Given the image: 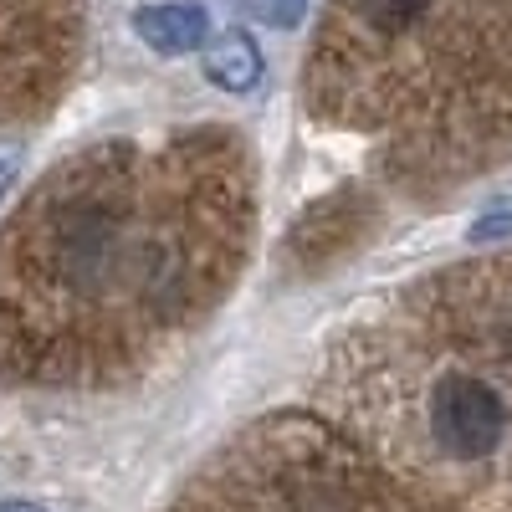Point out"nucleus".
I'll return each mask as SVG.
<instances>
[{
    "instance_id": "nucleus-6",
    "label": "nucleus",
    "mask_w": 512,
    "mask_h": 512,
    "mask_svg": "<svg viewBox=\"0 0 512 512\" xmlns=\"http://www.w3.org/2000/svg\"><path fill=\"white\" fill-rule=\"evenodd\" d=\"M472 241H497V236H512V205H497L487 210L482 221H472V231H466Z\"/></svg>"
},
{
    "instance_id": "nucleus-2",
    "label": "nucleus",
    "mask_w": 512,
    "mask_h": 512,
    "mask_svg": "<svg viewBox=\"0 0 512 512\" xmlns=\"http://www.w3.org/2000/svg\"><path fill=\"white\" fill-rule=\"evenodd\" d=\"M134 31L149 41L154 52L180 57V52H200L210 41V11L195 0H159V6L134 11Z\"/></svg>"
},
{
    "instance_id": "nucleus-3",
    "label": "nucleus",
    "mask_w": 512,
    "mask_h": 512,
    "mask_svg": "<svg viewBox=\"0 0 512 512\" xmlns=\"http://www.w3.org/2000/svg\"><path fill=\"white\" fill-rule=\"evenodd\" d=\"M205 77L216 82L221 93H256V82L267 77V62H262V47L246 36V31H226V36H210L205 41Z\"/></svg>"
},
{
    "instance_id": "nucleus-4",
    "label": "nucleus",
    "mask_w": 512,
    "mask_h": 512,
    "mask_svg": "<svg viewBox=\"0 0 512 512\" xmlns=\"http://www.w3.org/2000/svg\"><path fill=\"white\" fill-rule=\"evenodd\" d=\"M354 6L379 31H405V26H415L425 11H431V0H354Z\"/></svg>"
},
{
    "instance_id": "nucleus-7",
    "label": "nucleus",
    "mask_w": 512,
    "mask_h": 512,
    "mask_svg": "<svg viewBox=\"0 0 512 512\" xmlns=\"http://www.w3.org/2000/svg\"><path fill=\"white\" fill-rule=\"evenodd\" d=\"M11 169H16V154H0V195H6V185H11Z\"/></svg>"
},
{
    "instance_id": "nucleus-8",
    "label": "nucleus",
    "mask_w": 512,
    "mask_h": 512,
    "mask_svg": "<svg viewBox=\"0 0 512 512\" xmlns=\"http://www.w3.org/2000/svg\"><path fill=\"white\" fill-rule=\"evenodd\" d=\"M0 512H41V507H26V502H6Z\"/></svg>"
},
{
    "instance_id": "nucleus-5",
    "label": "nucleus",
    "mask_w": 512,
    "mask_h": 512,
    "mask_svg": "<svg viewBox=\"0 0 512 512\" xmlns=\"http://www.w3.org/2000/svg\"><path fill=\"white\" fill-rule=\"evenodd\" d=\"M246 11L267 26H297L308 16V0H246Z\"/></svg>"
},
{
    "instance_id": "nucleus-1",
    "label": "nucleus",
    "mask_w": 512,
    "mask_h": 512,
    "mask_svg": "<svg viewBox=\"0 0 512 512\" xmlns=\"http://www.w3.org/2000/svg\"><path fill=\"white\" fill-rule=\"evenodd\" d=\"M431 425H436V441L461 456V461H477L487 451L502 446L507 436V405L492 390L487 379L477 374H446L436 379L431 390Z\"/></svg>"
}]
</instances>
